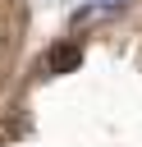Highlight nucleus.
I'll use <instances>...</instances> for the list:
<instances>
[{"label": "nucleus", "instance_id": "1", "mask_svg": "<svg viewBox=\"0 0 142 147\" xmlns=\"http://www.w3.org/2000/svg\"><path fill=\"white\" fill-rule=\"evenodd\" d=\"M82 60V51L73 46V41H60V46H50V55H46V69L50 74H64V69H73Z\"/></svg>", "mask_w": 142, "mask_h": 147}]
</instances>
